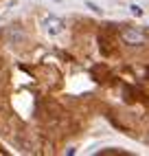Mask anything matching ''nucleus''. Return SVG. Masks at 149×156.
Here are the masks:
<instances>
[{
    "mask_svg": "<svg viewBox=\"0 0 149 156\" xmlns=\"http://www.w3.org/2000/svg\"><path fill=\"white\" fill-rule=\"evenodd\" d=\"M121 37L125 40L127 44H134V46L145 44V33H143V31H138V29H134V27H125L121 31Z\"/></svg>",
    "mask_w": 149,
    "mask_h": 156,
    "instance_id": "1",
    "label": "nucleus"
},
{
    "mask_svg": "<svg viewBox=\"0 0 149 156\" xmlns=\"http://www.w3.org/2000/svg\"><path fill=\"white\" fill-rule=\"evenodd\" d=\"M44 24H46V31H48L50 35H57V33L64 31V22H61L59 18H46Z\"/></svg>",
    "mask_w": 149,
    "mask_h": 156,
    "instance_id": "2",
    "label": "nucleus"
},
{
    "mask_svg": "<svg viewBox=\"0 0 149 156\" xmlns=\"http://www.w3.org/2000/svg\"><path fill=\"white\" fill-rule=\"evenodd\" d=\"M130 9H132V13H134L136 18H138V16H143V9H140V7H138V5H132Z\"/></svg>",
    "mask_w": 149,
    "mask_h": 156,
    "instance_id": "3",
    "label": "nucleus"
}]
</instances>
